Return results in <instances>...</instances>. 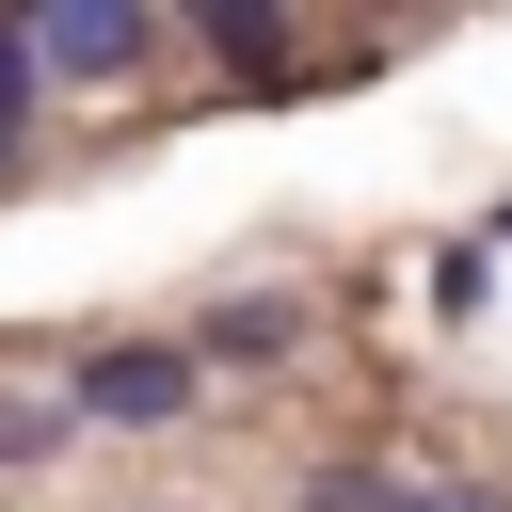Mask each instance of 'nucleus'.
Masks as SVG:
<instances>
[{"mask_svg": "<svg viewBox=\"0 0 512 512\" xmlns=\"http://www.w3.org/2000/svg\"><path fill=\"white\" fill-rule=\"evenodd\" d=\"M64 416H112V432H160V416H192V352L128 336V352H96V368L64 384Z\"/></svg>", "mask_w": 512, "mask_h": 512, "instance_id": "obj_2", "label": "nucleus"}, {"mask_svg": "<svg viewBox=\"0 0 512 512\" xmlns=\"http://www.w3.org/2000/svg\"><path fill=\"white\" fill-rule=\"evenodd\" d=\"M288 336H304V304H224L192 352H288Z\"/></svg>", "mask_w": 512, "mask_h": 512, "instance_id": "obj_4", "label": "nucleus"}, {"mask_svg": "<svg viewBox=\"0 0 512 512\" xmlns=\"http://www.w3.org/2000/svg\"><path fill=\"white\" fill-rule=\"evenodd\" d=\"M192 32H208V64H224V80H256V96L288 80V16H272V0H208Z\"/></svg>", "mask_w": 512, "mask_h": 512, "instance_id": "obj_3", "label": "nucleus"}, {"mask_svg": "<svg viewBox=\"0 0 512 512\" xmlns=\"http://www.w3.org/2000/svg\"><path fill=\"white\" fill-rule=\"evenodd\" d=\"M32 32V80H128L144 48H160V16H128V0H48V16H16Z\"/></svg>", "mask_w": 512, "mask_h": 512, "instance_id": "obj_1", "label": "nucleus"}, {"mask_svg": "<svg viewBox=\"0 0 512 512\" xmlns=\"http://www.w3.org/2000/svg\"><path fill=\"white\" fill-rule=\"evenodd\" d=\"M304 512H416V480H368V464H320Z\"/></svg>", "mask_w": 512, "mask_h": 512, "instance_id": "obj_5", "label": "nucleus"}, {"mask_svg": "<svg viewBox=\"0 0 512 512\" xmlns=\"http://www.w3.org/2000/svg\"><path fill=\"white\" fill-rule=\"evenodd\" d=\"M416 512H512V496H464V480H432V496H416Z\"/></svg>", "mask_w": 512, "mask_h": 512, "instance_id": "obj_7", "label": "nucleus"}, {"mask_svg": "<svg viewBox=\"0 0 512 512\" xmlns=\"http://www.w3.org/2000/svg\"><path fill=\"white\" fill-rule=\"evenodd\" d=\"M32 448H64V400H0V464H32Z\"/></svg>", "mask_w": 512, "mask_h": 512, "instance_id": "obj_6", "label": "nucleus"}]
</instances>
